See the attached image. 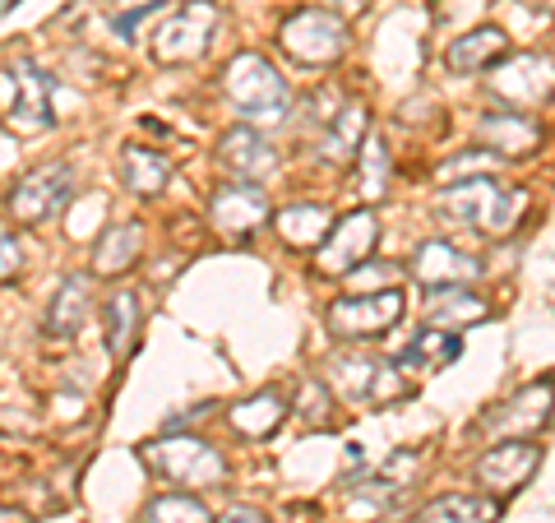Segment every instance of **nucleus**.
I'll list each match as a JSON object with an SVG mask.
<instances>
[{
  "label": "nucleus",
  "instance_id": "obj_32",
  "mask_svg": "<svg viewBox=\"0 0 555 523\" xmlns=\"http://www.w3.org/2000/svg\"><path fill=\"white\" fill-rule=\"evenodd\" d=\"M20 269H24V246H20V237H14L10 228H0V283L20 278Z\"/></svg>",
  "mask_w": 555,
  "mask_h": 523
},
{
  "label": "nucleus",
  "instance_id": "obj_34",
  "mask_svg": "<svg viewBox=\"0 0 555 523\" xmlns=\"http://www.w3.org/2000/svg\"><path fill=\"white\" fill-rule=\"evenodd\" d=\"M486 167H495V158H449L444 167H440V181H449V177H467V171H477V177H486Z\"/></svg>",
  "mask_w": 555,
  "mask_h": 523
},
{
  "label": "nucleus",
  "instance_id": "obj_17",
  "mask_svg": "<svg viewBox=\"0 0 555 523\" xmlns=\"http://www.w3.org/2000/svg\"><path fill=\"white\" fill-rule=\"evenodd\" d=\"M89 310H93V283L83 273H69L56 283L47 302V339H79V329L89 324Z\"/></svg>",
  "mask_w": 555,
  "mask_h": 523
},
{
  "label": "nucleus",
  "instance_id": "obj_33",
  "mask_svg": "<svg viewBox=\"0 0 555 523\" xmlns=\"http://www.w3.org/2000/svg\"><path fill=\"white\" fill-rule=\"evenodd\" d=\"M158 10H163V0H144V5H139V10H130V14H116V20H112V28L120 33V38H134V28L144 24L149 14H158Z\"/></svg>",
  "mask_w": 555,
  "mask_h": 523
},
{
  "label": "nucleus",
  "instance_id": "obj_4",
  "mask_svg": "<svg viewBox=\"0 0 555 523\" xmlns=\"http://www.w3.org/2000/svg\"><path fill=\"white\" fill-rule=\"evenodd\" d=\"M139 459H144L158 477L177 482V486H190V492H199V486H222V477H228V459H222L208 441H199V435H167V441H149L144 449H139Z\"/></svg>",
  "mask_w": 555,
  "mask_h": 523
},
{
  "label": "nucleus",
  "instance_id": "obj_36",
  "mask_svg": "<svg viewBox=\"0 0 555 523\" xmlns=\"http://www.w3.org/2000/svg\"><path fill=\"white\" fill-rule=\"evenodd\" d=\"M0 523H24V514L20 510H0Z\"/></svg>",
  "mask_w": 555,
  "mask_h": 523
},
{
  "label": "nucleus",
  "instance_id": "obj_11",
  "mask_svg": "<svg viewBox=\"0 0 555 523\" xmlns=\"http://www.w3.org/2000/svg\"><path fill=\"white\" fill-rule=\"evenodd\" d=\"M491 93L514 112H532L546 107L555 98V61L537 56V51H524V56H505L491 75Z\"/></svg>",
  "mask_w": 555,
  "mask_h": 523
},
{
  "label": "nucleus",
  "instance_id": "obj_24",
  "mask_svg": "<svg viewBox=\"0 0 555 523\" xmlns=\"http://www.w3.org/2000/svg\"><path fill=\"white\" fill-rule=\"evenodd\" d=\"M139 251H144V228H139V222H112L93 246V273H102V278L126 273L139 259Z\"/></svg>",
  "mask_w": 555,
  "mask_h": 523
},
{
  "label": "nucleus",
  "instance_id": "obj_21",
  "mask_svg": "<svg viewBox=\"0 0 555 523\" xmlns=\"http://www.w3.org/2000/svg\"><path fill=\"white\" fill-rule=\"evenodd\" d=\"M426 320L436 329H449V334H459L467 324H481L491 320V306L481 302L473 288H426Z\"/></svg>",
  "mask_w": 555,
  "mask_h": 523
},
{
  "label": "nucleus",
  "instance_id": "obj_3",
  "mask_svg": "<svg viewBox=\"0 0 555 523\" xmlns=\"http://www.w3.org/2000/svg\"><path fill=\"white\" fill-rule=\"evenodd\" d=\"M403 310H408V302L398 288L347 292L338 302H328L324 324H328V334L343 339V343H371V339H385L389 329L403 320Z\"/></svg>",
  "mask_w": 555,
  "mask_h": 523
},
{
  "label": "nucleus",
  "instance_id": "obj_12",
  "mask_svg": "<svg viewBox=\"0 0 555 523\" xmlns=\"http://www.w3.org/2000/svg\"><path fill=\"white\" fill-rule=\"evenodd\" d=\"M379 241V222L371 208H352V214H343L334 228H328V237L315 246V269L324 278H343L352 273L357 265H366L371 251Z\"/></svg>",
  "mask_w": 555,
  "mask_h": 523
},
{
  "label": "nucleus",
  "instance_id": "obj_14",
  "mask_svg": "<svg viewBox=\"0 0 555 523\" xmlns=\"http://www.w3.org/2000/svg\"><path fill=\"white\" fill-rule=\"evenodd\" d=\"M542 468V445L532 441H500L477 459V482L486 486V496L505 500L514 492H524L532 473Z\"/></svg>",
  "mask_w": 555,
  "mask_h": 523
},
{
  "label": "nucleus",
  "instance_id": "obj_1",
  "mask_svg": "<svg viewBox=\"0 0 555 523\" xmlns=\"http://www.w3.org/2000/svg\"><path fill=\"white\" fill-rule=\"evenodd\" d=\"M436 204L444 218L467 222V228H477L486 237H509L518 228V218H524L528 195L495 177H463L454 186H444Z\"/></svg>",
  "mask_w": 555,
  "mask_h": 523
},
{
  "label": "nucleus",
  "instance_id": "obj_35",
  "mask_svg": "<svg viewBox=\"0 0 555 523\" xmlns=\"http://www.w3.org/2000/svg\"><path fill=\"white\" fill-rule=\"evenodd\" d=\"M218 523H269V519H264V514H259V510H255V505H232V510H228V514H222Z\"/></svg>",
  "mask_w": 555,
  "mask_h": 523
},
{
  "label": "nucleus",
  "instance_id": "obj_37",
  "mask_svg": "<svg viewBox=\"0 0 555 523\" xmlns=\"http://www.w3.org/2000/svg\"><path fill=\"white\" fill-rule=\"evenodd\" d=\"M14 5H20V0H0V14H10Z\"/></svg>",
  "mask_w": 555,
  "mask_h": 523
},
{
  "label": "nucleus",
  "instance_id": "obj_8",
  "mask_svg": "<svg viewBox=\"0 0 555 523\" xmlns=\"http://www.w3.org/2000/svg\"><path fill=\"white\" fill-rule=\"evenodd\" d=\"M328 390H338L347 404H393V398L412 394V385L398 380V361H379L361 353L328 357Z\"/></svg>",
  "mask_w": 555,
  "mask_h": 523
},
{
  "label": "nucleus",
  "instance_id": "obj_10",
  "mask_svg": "<svg viewBox=\"0 0 555 523\" xmlns=\"http://www.w3.org/2000/svg\"><path fill=\"white\" fill-rule=\"evenodd\" d=\"M551 412H555V380L542 375L518 390L514 398H505V404H495L477 426L486 435H505V441H532L537 431H546Z\"/></svg>",
  "mask_w": 555,
  "mask_h": 523
},
{
  "label": "nucleus",
  "instance_id": "obj_13",
  "mask_svg": "<svg viewBox=\"0 0 555 523\" xmlns=\"http://www.w3.org/2000/svg\"><path fill=\"white\" fill-rule=\"evenodd\" d=\"M208 222L228 241H250L269 222V195L255 181L218 186L214 200H208Z\"/></svg>",
  "mask_w": 555,
  "mask_h": 523
},
{
  "label": "nucleus",
  "instance_id": "obj_28",
  "mask_svg": "<svg viewBox=\"0 0 555 523\" xmlns=\"http://www.w3.org/2000/svg\"><path fill=\"white\" fill-rule=\"evenodd\" d=\"M102 316H107V353L112 357H126L134 334H139V292H130V288L112 292Z\"/></svg>",
  "mask_w": 555,
  "mask_h": 523
},
{
  "label": "nucleus",
  "instance_id": "obj_22",
  "mask_svg": "<svg viewBox=\"0 0 555 523\" xmlns=\"http://www.w3.org/2000/svg\"><path fill=\"white\" fill-rule=\"evenodd\" d=\"M292 404L278 390H259L250 398H241V404L228 412V422L236 435H246V441H269V435L287 422Z\"/></svg>",
  "mask_w": 555,
  "mask_h": 523
},
{
  "label": "nucleus",
  "instance_id": "obj_29",
  "mask_svg": "<svg viewBox=\"0 0 555 523\" xmlns=\"http://www.w3.org/2000/svg\"><path fill=\"white\" fill-rule=\"evenodd\" d=\"M352 167H357V190L371 204L389 195V171H393V163H389V144H385V139H366V144H361V158Z\"/></svg>",
  "mask_w": 555,
  "mask_h": 523
},
{
  "label": "nucleus",
  "instance_id": "obj_25",
  "mask_svg": "<svg viewBox=\"0 0 555 523\" xmlns=\"http://www.w3.org/2000/svg\"><path fill=\"white\" fill-rule=\"evenodd\" d=\"M120 177H126V186L134 190V195H144V200H153V195H163V190L171 186V163L163 158V153H153V149H144V144H126L120 149Z\"/></svg>",
  "mask_w": 555,
  "mask_h": 523
},
{
  "label": "nucleus",
  "instance_id": "obj_18",
  "mask_svg": "<svg viewBox=\"0 0 555 523\" xmlns=\"http://www.w3.org/2000/svg\"><path fill=\"white\" fill-rule=\"evenodd\" d=\"M371 139V112L361 107V102H343V107L334 112V120H328V130L320 135V158L334 163V167H347L361 158V144Z\"/></svg>",
  "mask_w": 555,
  "mask_h": 523
},
{
  "label": "nucleus",
  "instance_id": "obj_38",
  "mask_svg": "<svg viewBox=\"0 0 555 523\" xmlns=\"http://www.w3.org/2000/svg\"><path fill=\"white\" fill-rule=\"evenodd\" d=\"M551 296H555V292H551Z\"/></svg>",
  "mask_w": 555,
  "mask_h": 523
},
{
  "label": "nucleus",
  "instance_id": "obj_19",
  "mask_svg": "<svg viewBox=\"0 0 555 523\" xmlns=\"http://www.w3.org/2000/svg\"><path fill=\"white\" fill-rule=\"evenodd\" d=\"M505 56H509V33L495 28V24H481V28L449 42L444 65L454 69V75H481V69H495Z\"/></svg>",
  "mask_w": 555,
  "mask_h": 523
},
{
  "label": "nucleus",
  "instance_id": "obj_15",
  "mask_svg": "<svg viewBox=\"0 0 555 523\" xmlns=\"http://www.w3.org/2000/svg\"><path fill=\"white\" fill-rule=\"evenodd\" d=\"M218 163L228 167L236 181H264L278 171V153L255 126H232L218 139Z\"/></svg>",
  "mask_w": 555,
  "mask_h": 523
},
{
  "label": "nucleus",
  "instance_id": "obj_31",
  "mask_svg": "<svg viewBox=\"0 0 555 523\" xmlns=\"http://www.w3.org/2000/svg\"><path fill=\"white\" fill-rule=\"evenodd\" d=\"M297 417L306 426L328 431L334 426V394H328V380H306L297 394Z\"/></svg>",
  "mask_w": 555,
  "mask_h": 523
},
{
  "label": "nucleus",
  "instance_id": "obj_20",
  "mask_svg": "<svg viewBox=\"0 0 555 523\" xmlns=\"http://www.w3.org/2000/svg\"><path fill=\"white\" fill-rule=\"evenodd\" d=\"M481 144L495 153H509V158H528V153L542 144V130H537V120L528 112L500 107V112L481 116Z\"/></svg>",
  "mask_w": 555,
  "mask_h": 523
},
{
  "label": "nucleus",
  "instance_id": "obj_9",
  "mask_svg": "<svg viewBox=\"0 0 555 523\" xmlns=\"http://www.w3.org/2000/svg\"><path fill=\"white\" fill-rule=\"evenodd\" d=\"M69 195H75V171H69V163H42L20 177V186L10 190V218L24 222V228H38V222L56 218L61 208L69 204Z\"/></svg>",
  "mask_w": 555,
  "mask_h": 523
},
{
  "label": "nucleus",
  "instance_id": "obj_2",
  "mask_svg": "<svg viewBox=\"0 0 555 523\" xmlns=\"http://www.w3.org/2000/svg\"><path fill=\"white\" fill-rule=\"evenodd\" d=\"M222 89H228L241 120H250V126H273V120H283L287 102H292L287 79L278 75L273 61L259 56V51H241V56H232L228 75H222Z\"/></svg>",
  "mask_w": 555,
  "mask_h": 523
},
{
  "label": "nucleus",
  "instance_id": "obj_27",
  "mask_svg": "<svg viewBox=\"0 0 555 523\" xmlns=\"http://www.w3.org/2000/svg\"><path fill=\"white\" fill-rule=\"evenodd\" d=\"M500 500L495 496H440L430 500L416 523H495Z\"/></svg>",
  "mask_w": 555,
  "mask_h": 523
},
{
  "label": "nucleus",
  "instance_id": "obj_26",
  "mask_svg": "<svg viewBox=\"0 0 555 523\" xmlns=\"http://www.w3.org/2000/svg\"><path fill=\"white\" fill-rule=\"evenodd\" d=\"M273 228H278V237H283L287 246L315 251L320 241L328 237V228H334V218H328L324 204H287V208H278Z\"/></svg>",
  "mask_w": 555,
  "mask_h": 523
},
{
  "label": "nucleus",
  "instance_id": "obj_23",
  "mask_svg": "<svg viewBox=\"0 0 555 523\" xmlns=\"http://www.w3.org/2000/svg\"><path fill=\"white\" fill-rule=\"evenodd\" d=\"M463 357V339L459 334H449V329H422L408 347H403V357H398V371H426V375H436L444 371V366H454Z\"/></svg>",
  "mask_w": 555,
  "mask_h": 523
},
{
  "label": "nucleus",
  "instance_id": "obj_5",
  "mask_svg": "<svg viewBox=\"0 0 555 523\" xmlns=\"http://www.w3.org/2000/svg\"><path fill=\"white\" fill-rule=\"evenodd\" d=\"M218 33V5L214 0H185L153 28V61L158 65H195Z\"/></svg>",
  "mask_w": 555,
  "mask_h": 523
},
{
  "label": "nucleus",
  "instance_id": "obj_7",
  "mask_svg": "<svg viewBox=\"0 0 555 523\" xmlns=\"http://www.w3.org/2000/svg\"><path fill=\"white\" fill-rule=\"evenodd\" d=\"M278 47H283L297 65H334L347 51V24L328 10L301 5L278 24Z\"/></svg>",
  "mask_w": 555,
  "mask_h": 523
},
{
  "label": "nucleus",
  "instance_id": "obj_6",
  "mask_svg": "<svg viewBox=\"0 0 555 523\" xmlns=\"http://www.w3.org/2000/svg\"><path fill=\"white\" fill-rule=\"evenodd\" d=\"M0 116L14 135H42L51 126V84L24 56L0 69Z\"/></svg>",
  "mask_w": 555,
  "mask_h": 523
},
{
  "label": "nucleus",
  "instance_id": "obj_16",
  "mask_svg": "<svg viewBox=\"0 0 555 523\" xmlns=\"http://www.w3.org/2000/svg\"><path fill=\"white\" fill-rule=\"evenodd\" d=\"M477 273H481V259L449 246V241H422L412 255V278L422 288H459V283H473Z\"/></svg>",
  "mask_w": 555,
  "mask_h": 523
},
{
  "label": "nucleus",
  "instance_id": "obj_30",
  "mask_svg": "<svg viewBox=\"0 0 555 523\" xmlns=\"http://www.w3.org/2000/svg\"><path fill=\"white\" fill-rule=\"evenodd\" d=\"M144 523H214V514L204 510V500L195 496H158L144 505Z\"/></svg>",
  "mask_w": 555,
  "mask_h": 523
}]
</instances>
